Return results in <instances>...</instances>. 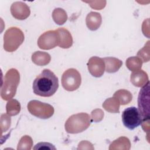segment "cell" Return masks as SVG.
<instances>
[{
	"label": "cell",
	"instance_id": "d6986e66",
	"mask_svg": "<svg viewBox=\"0 0 150 150\" xmlns=\"http://www.w3.org/2000/svg\"><path fill=\"white\" fill-rule=\"evenodd\" d=\"M52 17L54 21L58 25H63L67 19L65 11L62 8H56L52 13Z\"/></svg>",
	"mask_w": 150,
	"mask_h": 150
},
{
	"label": "cell",
	"instance_id": "7402d4cb",
	"mask_svg": "<svg viewBox=\"0 0 150 150\" xmlns=\"http://www.w3.org/2000/svg\"><path fill=\"white\" fill-rule=\"evenodd\" d=\"M33 144L32 138L28 135H25L21 139L17 149H30Z\"/></svg>",
	"mask_w": 150,
	"mask_h": 150
},
{
	"label": "cell",
	"instance_id": "8992f818",
	"mask_svg": "<svg viewBox=\"0 0 150 150\" xmlns=\"http://www.w3.org/2000/svg\"><path fill=\"white\" fill-rule=\"evenodd\" d=\"M81 82V75L75 69H69L62 74V84L66 90L73 91L77 90L80 87Z\"/></svg>",
	"mask_w": 150,
	"mask_h": 150
},
{
	"label": "cell",
	"instance_id": "ba28073f",
	"mask_svg": "<svg viewBox=\"0 0 150 150\" xmlns=\"http://www.w3.org/2000/svg\"><path fill=\"white\" fill-rule=\"evenodd\" d=\"M138 110L144 120L149 119V81L140 90L138 97Z\"/></svg>",
	"mask_w": 150,
	"mask_h": 150
},
{
	"label": "cell",
	"instance_id": "e0dca14e",
	"mask_svg": "<svg viewBox=\"0 0 150 150\" xmlns=\"http://www.w3.org/2000/svg\"><path fill=\"white\" fill-rule=\"evenodd\" d=\"M113 97L116 98L118 100L120 104L121 105L128 104L132 100V98L131 93L124 89L117 91L114 94Z\"/></svg>",
	"mask_w": 150,
	"mask_h": 150
},
{
	"label": "cell",
	"instance_id": "52a82bcc",
	"mask_svg": "<svg viewBox=\"0 0 150 150\" xmlns=\"http://www.w3.org/2000/svg\"><path fill=\"white\" fill-rule=\"evenodd\" d=\"M121 117L124 125L131 130L140 125L143 121L138 109L135 107L125 108L122 113Z\"/></svg>",
	"mask_w": 150,
	"mask_h": 150
},
{
	"label": "cell",
	"instance_id": "8fae6325",
	"mask_svg": "<svg viewBox=\"0 0 150 150\" xmlns=\"http://www.w3.org/2000/svg\"><path fill=\"white\" fill-rule=\"evenodd\" d=\"M11 12L12 15L19 20L26 19L30 15L29 7L24 2H15L11 6Z\"/></svg>",
	"mask_w": 150,
	"mask_h": 150
},
{
	"label": "cell",
	"instance_id": "603a6c76",
	"mask_svg": "<svg viewBox=\"0 0 150 150\" xmlns=\"http://www.w3.org/2000/svg\"><path fill=\"white\" fill-rule=\"evenodd\" d=\"M149 41H148L145 46L139 50L137 53V56L141 59L142 62H147L149 60Z\"/></svg>",
	"mask_w": 150,
	"mask_h": 150
},
{
	"label": "cell",
	"instance_id": "7a4b0ae2",
	"mask_svg": "<svg viewBox=\"0 0 150 150\" xmlns=\"http://www.w3.org/2000/svg\"><path fill=\"white\" fill-rule=\"evenodd\" d=\"M19 80L20 75L16 69H11L6 73L1 90V96L3 100H9L15 96Z\"/></svg>",
	"mask_w": 150,
	"mask_h": 150
},
{
	"label": "cell",
	"instance_id": "3957f363",
	"mask_svg": "<svg viewBox=\"0 0 150 150\" xmlns=\"http://www.w3.org/2000/svg\"><path fill=\"white\" fill-rule=\"evenodd\" d=\"M90 116L85 112L71 115L66 121L64 128L67 132L77 134L87 129L91 124Z\"/></svg>",
	"mask_w": 150,
	"mask_h": 150
},
{
	"label": "cell",
	"instance_id": "30bf717a",
	"mask_svg": "<svg viewBox=\"0 0 150 150\" xmlns=\"http://www.w3.org/2000/svg\"><path fill=\"white\" fill-rule=\"evenodd\" d=\"M90 73L94 77H101L105 70V64L103 59L97 56L91 57L87 63Z\"/></svg>",
	"mask_w": 150,
	"mask_h": 150
},
{
	"label": "cell",
	"instance_id": "44dd1931",
	"mask_svg": "<svg viewBox=\"0 0 150 150\" xmlns=\"http://www.w3.org/2000/svg\"><path fill=\"white\" fill-rule=\"evenodd\" d=\"M6 112L8 115L13 116L17 115L21 110V105L16 100H11L6 104Z\"/></svg>",
	"mask_w": 150,
	"mask_h": 150
},
{
	"label": "cell",
	"instance_id": "5b68a950",
	"mask_svg": "<svg viewBox=\"0 0 150 150\" xmlns=\"http://www.w3.org/2000/svg\"><path fill=\"white\" fill-rule=\"evenodd\" d=\"M28 110L31 114L42 119H47L54 113V108L51 105L38 100L29 101Z\"/></svg>",
	"mask_w": 150,
	"mask_h": 150
},
{
	"label": "cell",
	"instance_id": "5bb4252c",
	"mask_svg": "<svg viewBox=\"0 0 150 150\" xmlns=\"http://www.w3.org/2000/svg\"><path fill=\"white\" fill-rule=\"evenodd\" d=\"M86 22L87 26L89 29L91 30H96L101 24V16L99 13L91 12L87 15Z\"/></svg>",
	"mask_w": 150,
	"mask_h": 150
},
{
	"label": "cell",
	"instance_id": "7c38bea8",
	"mask_svg": "<svg viewBox=\"0 0 150 150\" xmlns=\"http://www.w3.org/2000/svg\"><path fill=\"white\" fill-rule=\"evenodd\" d=\"M130 78L131 82L136 87H142L149 81L148 74L141 69L133 71Z\"/></svg>",
	"mask_w": 150,
	"mask_h": 150
},
{
	"label": "cell",
	"instance_id": "ffe728a7",
	"mask_svg": "<svg viewBox=\"0 0 150 150\" xmlns=\"http://www.w3.org/2000/svg\"><path fill=\"white\" fill-rule=\"evenodd\" d=\"M142 61L138 57H131L126 60V66L131 71H137L141 69Z\"/></svg>",
	"mask_w": 150,
	"mask_h": 150
},
{
	"label": "cell",
	"instance_id": "ac0fdd59",
	"mask_svg": "<svg viewBox=\"0 0 150 150\" xmlns=\"http://www.w3.org/2000/svg\"><path fill=\"white\" fill-rule=\"evenodd\" d=\"M120 103L114 97L107 99L103 104V108L107 111L117 113L119 112Z\"/></svg>",
	"mask_w": 150,
	"mask_h": 150
},
{
	"label": "cell",
	"instance_id": "6da1fadb",
	"mask_svg": "<svg viewBox=\"0 0 150 150\" xmlns=\"http://www.w3.org/2000/svg\"><path fill=\"white\" fill-rule=\"evenodd\" d=\"M59 87V80L53 72L47 69L42 70L34 80L33 93L38 96L49 97L53 96Z\"/></svg>",
	"mask_w": 150,
	"mask_h": 150
},
{
	"label": "cell",
	"instance_id": "d4e9b609",
	"mask_svg": "<svg viewBox=\"0 0 150 150\" xmlns=\"http://www.w3.org/2000/svg\"><path fill=\"white\" fill-rule=\"evenodd\" d=\"M34 149H56V148L54 147L53 145L49 142H39L33 148Z\"/></svg>",
	"mask_w": 150,
	"mask_h": 150
},
{
	"label": "cell",
	"instance_id": "4fadbf2b",
	"mask_svg": "<svg viewBox=\"0 0 150 150\" xmlns=\"http://www.w3.org/2000/svg\"><path fill=\"white\" fill-rule=\"evenodd\" d=\"M57 30L60 37L59 46L64 49L70 47L73 44V38L69 31L64 28H59Z\"/></svg>",
	"mask_w": 150,
	"mask_h": 150
},
{
	"label": "cell",
	"instance_id": "9c48e42d",
	"mask_svg": "<svg viewBox=\"0 0 150 150\" xmlns=\"http://www.w3.org/2000/svg\"><path fill=\"white\" fill-rule=\"evenodd\" d=\"M60 37L58 31L48 30L40 36L38 40V45L41 49L49 50L59 46Z\"/></svg>",
	"mask_w": 150,
	"mask_h": 150
},
{
	"label": "cell",
	"instance_id": "277c9868",
	"mask_svg": "<svg viewBox=\"0 0 150 150\" xmlns=\"http://www.w3.org/2000/svg\"><path fill=\"white\" fill-rule=\"evenodd\" d=\"M24 40V34L18 28L11 27L7 29L4 36V49L12 52L18 49Z\"/></svg>",
	"mask_w": 150,
	"mask_h": 150
},
{
	"label": "cell",
	"instance_id": "cb8c5ba5",
	"mask_svg": "<svg viewBox=\"0 0 150 150\" xmlns=\"http://www.w3.org/2000/svg\"><path fill=\"white\" fill-rule=\"evenodd\" d=\"M104 116L103 111L100 109H96L91 112V118L96 122L100 121Z\"/></svg>",
	"mask_w": 150,
	"mask_h": 150
},
{
	"label": "cell",
	"instance_id": "9a60e30c",
	"mask_svg": "<svg viewBox=\"0 0 150 150\" xmlns=\"http://www.w3.org/2000/svg\"><path fill=\"white\" fill-rule=\"evenodd\" d=\"M103 60L105 63V71L109 73L117 71L122 64L121 60L115 57H105Z\"/></svg>",
	"mask_w": 150,
	"mask_h": 150
},
{
	"label": "cell",
	"instance_id": "2e32d148",
	"mask_svg": "<svg viewBox=\"0 0 150 150\" xmlns=\"http://www.w3.org/2000/svg\"><path fill=\"white\" fill-rule=\"evenodd\" d=\"M50 56L46 52L40 51L35 52L32 56V62L38 66H45L50 61Z\"/></svg>",
	"mask_w": 150,
	"mask_h": 150
}]
</instances>
